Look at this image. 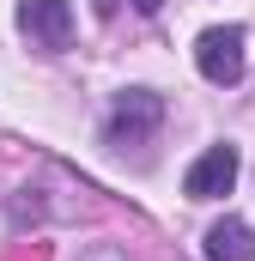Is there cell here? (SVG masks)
<instances>
[{
  "mask_svg": "<svg viewBox=\"0 0 255 261\" xmlns=\"http://www.w3.org/2000/svg\"><path fill=\"white\" fill-rule=\"evenodd\" d=\"M194 67L207 85H237L249 67V31L243 24H213L194 37Z\"/></svg>",
  "mask_w": 255,
  "mask_h": 261,
  "instance_id": "obj_1",
  "label": "cell"
},
{
  "mask_svg": "<svg viewBox=\"0 0 255 261\" xmlns=\"http://www.w3.org/2000/svg\"><path fill=\"white\" fill-rule=\"evenodd\" d=\"M158 122H164V97H158V91H146V85H134V91H122V97L110 103L104 140H110V146H140Z\"/></svg>",
  "mask_w": 255,
  "mask_h": 261,
  "instance_id": "obj_2",
  "label": "cell"
},
{
  "mask_svg": "<svg viewBox=\"0 0 255 261\" xmlns=\"http://www.w3.org/2000/svg\"><path fill=\"white\" fill-rule=\"evenodd\" d=\"M18 31L31 37V49H67L73 43V6L67 0H18Z\"/></svg>",
  "mask_w": 255,
  "mask_h": 261,
  "instance_id": "obj_3",
  "label": "cell"
},
{
  "mask_svg": "<svg viewBox=\"0 0 255 261\" xmlns=\"http://www.w3.org/2000/svg\"><path fill=\"white\" fill-rule=\"evenodd\" d=\"M237 170H243L237 146H207V152L189 164V176H183V195L189 200H219V195H231Z\"/></svg>",
  "mask_w": 255,
  "mask_h": 261,
  "instance_id": "obj_4",
  "label": "cell"
},
{
  "mask_svg": "<svg viewBox=\"0 0 255 261\" xmlns=\"http://www.w3.org/2000/svg\"><path fill=\"white\" fill-rule=\"evenodd\" d=\"M207 261H255V231L243 219H219L207 231Z\"/></svg>",
  "mask_w": 255,
  "mask_h": 261,
  "instance_id": "obj_5",
  "label": "cell"
},
{
  "mask_svg": "<svg viewBox=\"0 0 255 261\" xmlns=\"http://www.w3.org/2000/svg\"><path fill=\"white\" fill-rule=\"evenodd\" d=\"M79 261H122V249H116V243H91Z\"/></svg>",
  "mask_w": 255,
  "mask_h": 261,
  "instance_id": "obj_6",
  "label": "cell"
},
{
  "mask_svg": "<svg viewBox=\"0 0 255 261\" xmlns=\"http://www.w3.org/2000/svg\"><path fill=\"white\" fill-rule=\"evenodd\" d=\"M91 6H97V18H116V6H122V0H91Z\"/></svg>",
  "mask_w": 255,
  "mask_h": 261,
  "instance_id": "obj_7",
  "label": "cell"
},
{
  "mask_svg": "<svg viewBox=\"0 0 255 261\" xmlns=\"http://www.w3.org/2000/svg\"><path fill=\"white\" fill-rule=\"evenodd\" d=\"M158 6H164V0H134V12H158Z\"/></svg>",
  "mask_w": 255,
  "mask_h": 261,
  "instance_id": "obj_8",
  "label": "cell"
}]
</instances>
